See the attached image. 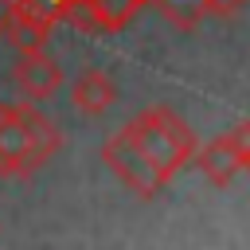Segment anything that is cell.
I'll return each instance as SVG.
<instances>
[{
	"label": "cell",
	"instance_id": "obj_1",
	"mask_svg": "<svg viewBox=\"0 0 250 250\" xmlns=\"http://www.w3.org/2000/svg\"><path fill=\"white\" fill-rule=\"evenodd\" d=\"M62 148V133L31 102L0 105V176H31Z\"/></svg>",
	"mask_w": 250,
	"mask_h": 250
},
{
	"label": "cell",
	"instance_id": "obj_2",
	"mask_svg": "<svg viewBox=\"0 0 250 250\" xmlns=\"http://www.w3.org/2000/svg\"><path fill=\"white\" fill-rule=\"evenodd\" d=\"M121 133L137 145V152L156 168V176H160L164 184L195 156V133H191L188 121L176 117L168 105H148V109H141Z\"/></svg>",
	"mask_w": 250,
	"mask_h": 250
},
{
	"label": "cell",
	"instance_id": "obj_3",
	"mask_svg": "<svg viewBox=\"0 0 250 250\" xmlns=\"http://www.w3.org/2000/svg\"><path fill=\"white\" fill-rule=\"evenodd\" d=\"M102 160H105V164H109V172H113V176H117L133 195H141V199H152V195L164 188V180L156 176V168L137 152V145H133L121 129L102 145Z\"/></svg>",
	"mask_w": 250,
	"mask_h": 250
},
{
	"label": "cell",
	"instance_id": "obj_4",
	"mask_svg": "<svg viewBox=\"0 0 250 250\" xmlns=\"http://www.w3.org/2000/svg\"><path fill=\"white\" fill-rule=\"evenodd\" d=\"M145 4H152V0H59V16L82 31L109 35V31L125 27Z\"/></svg>",
	"mask_w": 250,
	"mask_h": 250
},
{
	"label": "cell",
	"instance_id": "obj_5",
	"mask_svg": "<svg viewBox=\"0 0 250 250\" xmlns=\"http://www.w3.org/2000/svg\"><path fill=\"white\" fill-rule=\"evenodd\" d=\"M12 82L23 102H43L62 86V70L47 55V47H31V51H20V59L12 66Z\"/></svg>",
	"mask_w": 250,
	"mask_h": 250
},
{
	"label": "cell",
	"instance_id": "obj_6",
	"mask_svg": "<svg viewBox=\"0 0 250 250\" xmlns=\"http://www.w3.org/2000/svg\"><path fill=\"white\" fill-rule=\"evenodd\" d=\"M195 168L215 184V188H227L238 172H242V152L234 148V141L223 133V137H215V141H207V145H195Z\"/></svg>",
	"mask_w": 250,
	"mask_h": 250
},
{
	"label": "cell",
	"instance_id": "obj_7",
	"mask_svg": "<svg viewBox=\"0 0 250 250\" xmlns=\"http://www.w3.org/2000/svg\"><path fill=\"white\" fill-rule=\"evenodd\" d=\"M70 102H74L78 113H86V117H102V113L117 102V82H113L105 70L90 66V70H82V74L70 82Z\"/></svg>",
	"mask_w": 250,
	"mask_h": 250
},
{
	"label": "cell",
	"instance_id": "obj_8",
	"mask_svg": "<svg viewBox=\"0 0 250 250\" xmlns=\"http://www.w3.org/2000/svg\"><path fill=\"white\" fill-rule=\"evenodd\" d=\"M195 4H199L203 16H234V12H242L250 0H195Z\"/></svg>",
	"mask_w": 250,
	"mask_h": 250
},
{
	"label": "cell",
	"instance_id": "obj_9",
	"mask_svg": "<svg viewBox=\"0 0 250 250\" xmlns=\"http://www.w3.org/2000/svg\"><path fill=\"white\" fill-rule=\"evenodd\" d=\"M4 20H8V0H0V35H4Z\"/></svg>",
	"mask_w": 250,
	"mask_h": 250
},
{
	"label": "cell",
	"instance_id": "obj_10",
	"mask_svg": "<svg viewBox=\"0 0 250 250\" xmlns=\"http://www.w3.org/2000/svg\"><path fill=\"white\" fill-rule=\"evenodd\" d=\"M242 168H246V172H250V152H246V160H242Z\"/></svg>",
	"mask_w": 250,
	"mask_h": 250
}]
</instances>
